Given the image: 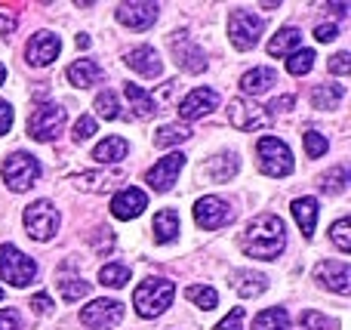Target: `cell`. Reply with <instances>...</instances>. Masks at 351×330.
<instances>
[{
	"label": "cell",
	"mask_w": 351,
	"mask_h": 330,
	"mask_svg": "<svg viewBox=\"0 0 351 330\" xmlns=\"http://www.w3.org/2000/svg\"><path fill=\"white\" fill-rule=\"evenodd\" d=\"M241 247L247 257L256 259H278L287 247L284 220L274 213H262L241 232Z\"/></svg>",
	"instance_id": "obj_1"
},
{
	"label": "cell",
	"mask_w": 351,
	"mask_h": 330,
	"mask_svg": "<svg viewBox=\"0 0 351 330\" xmlns=\"http://www.w3.org/2000/svg\"><path fill=\"white\" fill-rule=\"evenodd\" d=\"M176 296V284L167 281V278H148L136 287L133 294V306L142 318H158V315L167 312V306Z\"/></svg>",
	"instance_id": "obj_2"
},
{
	"label": "cell",
	"mask_w": 351,
	"mask_h": 330,
	"mask_svg": "<svg viewBox=\"0 0 351 330\" xmlns=\"http://www.w3.org/2000/svg\"><path fill=\"white\" fill-rule=\"evenodd\" d=\"M256 158H259V170L265 176L284 179L293 173V152L278 136H262L259 145H256Z\"/></svg>",
	"instance_id": "obj_3"
},
{
	"label": "cell",
	"mask_w": 351,
	"mask_h": 330,
	"mask_svg": "<svg viewBox=\"0 0 351 330\" xmlns=\"http://www.w3.org/2000/svg\"><path fill=\"white\" fill-rule=\"evenodd\" d=\"M37 275V263L31 257H25L19 247L0 244V278L10 281L12 287H28Z\"/></svg>",
	"instance_id": "obj_4"
},
{
	"label": "cell",
	"mask_w": 351,
	"mask_h": 330,
	"mask_svg": "<svg viewBox=\"0 0 351 330\" xmlns=\"http://www.w3.org/2000/svg\"><path fill=\"white\" fill-rule=\"evenodd\" d=\"M0 173H3V182L10 185L12 191H28L31 185L37 182V176H40V164H37L34 154L16 152V154H10V158L3 161Z\"/></svg>",
	"instance_id": "obj_5"
},
{
	"label": "cell",
	"mask_w": 351,
	"mask_h": 330,
	"mask_svg": "<svg viewBox=\"0 0 351 330\" xmlns=\"http://www.w3.org/2000/svg\"><path fill=\"white\" fill-rule=\"evenodd\" d=\"M265 22L259 16H253V10H231L228 16V37L234 43V49H253L259 43Z\"/></svg>",
	"instance_id": "obj_6"
},
{
	"label": "cell",
	"mask_w": 351,
	"mask_h": 330,
	"mask_svg": "<svg viewBox=\"0 0 351 330\" xmlns=\"http://www.w3.org/2000/svg\"><path fill=\"white\" fill-rule=\"evenodd\" d=\"M65 127V108L62 105H37L28 117V136L37 142H49L59 136V130Z\"/></svg>",
	"instance_id": "obj_7"
},
{
	"label": "cell",
	"mask_w": 351,
	"mask_h": 330,
	"mask_svg": "<svg viewBox=\"0 0 351 330\" xmlns=\"http://www.w3.org/2000/svg\"><path fill=\"white\" fill-rule=\"evenodd\" d=\"M25 228L34 241H49L59 228V210L53 207L49 201H34L25 207Z\"/></svg>",
	"instance_id": "obj_8"
},
{
	"label": "cell",
	"mask_w": 351,
	"mask_h": 330,
	"mask_svg": "<svg viewBox=\"0 0 351 330\" xmlns=\"http://www.w3.org/2000/svg\"><path fill=\"white\" fill-rule=\"evenodd\" d=\"M228 121H231V127L243 130V133H253V130H265L268 123H271V117H268L256 102H250V99H231Z\"/></svg>",
	"instance_id": "obj_9"
},
{
	"label": "cell",
	"mask_w": 351,
	"mask_h": 330,
	"mask_svg": "<svg viewBox=\"0 0 351 330\" xmlns=\"http://www.w3.org/2000/svg\"><path fill=\"white\" fill-rule=\"evenodd\" d=\"M231 216L234 213L228 210V204H225L222 198H216V195H206V198H200V201L194 204V222H197L200 228H206V232H216V228L228 226Z\"/></svg>",
	"instance_id": "obj_10"
},
{
	"label": "cell",
	"mask_w": 351,
	"mask_h": 330,
	"mask_svg": "<svg viewBox=\"0 0 351 330\" xmlns=\"http://www.w3.org/2000/svg\"><path fill=\"white\" fill-rule=\"evenodd\" d=\"M170 49H173V56H176V65L182 68V71H188V74H200L206 68V59H204V49L197 47V43L191 40V37L185 34V31H179V34H173L170 37Z\"/></svg>",
	"instance_id": "obj_11"
},
{
	"label": "cell",
	"mask_w": 351,
	"mask_h": 330,
	"mask_svg": "<svg viewBox=\"0 0 351 330\" xmlns=\"http://www.w3.org/2000/svg\"><path fill=\"white\" fill-rule=\"evenodd\" d=\"M123 318V303L117 300H96L80 309V325L86 327H114Z\"/></svg>",
	"instance_id": "obj_12"
},
{
	"label": "cell",
	"mask_w": 351,
	"mask_h": 330,
	"mask_svg": "<svg viewBox=\"0 0 351 330\" xmlns=\"http://www.w3.org/2000/svg\"><path fill=\"white\" fill-rule=\"evenodd\" d=\"M182 167H185V154L173 152V154H167V158H160L158 164L145 173V179H148V185H152L154 191H170Z\"/></svg>",
	"instance_id": "obj_13"
},
{
	"label": "cell",
	"mask_w": 351,
	"mask_h": 330,
	"mask_svg": "<svg viewBox=\"0 0 351 330\" xmlns=\"http://www.w3.org/2000/svg\"><path fill=\"white\" fill-rule=\"evenodd\" d=\"M59 49H62L59 34H53V31H40V34H34L28 40V47H25V56H28V65L43 68V65H49V62L59 56Z\"/></svg>",
	"instance_id": "obj_14"
},
{
	"label": "cell",
	"mask_w": 351,
	"mask_h": 330,
	"mask_svg": "<svg viewBox=\"0 0 351 330\" xmlns=\"http://www.w3.org/2000/svg\"><path fill=\"white\" fill-rule=\"evenodd\" d=\"M315 278H317V281H321L327 290H333V294H342V296H346L348 290H351V269H348V263H339V259H327V263H317Z\"/></svg>",
	"instance_id": "obj_15"
},
{
	"label": "cell",
	"mask_w": 351,
	"mask_h": 330,
	"mask_svg": "<svg viewBox=\"0 0 351 330\" xmlns=\"http://www.w3.org/2000/svg\"><path fill=\"white\" fill-rule=\"evenodd\" d=\"M158 12H160L158 3H121L117 6V22L133 31H145L158 22Z\"/></svg>",
	"instance_id": "obj_16"
},
{
	"label": "cell",
	"mask_w": 351,
	"mask_h": 330,
	"mask_svg": "<svg viewBox=\"0 0 351 330\" xmlns=\"http://www.w3.org/2000/svg\"><path fill=\"white\" fill-rule=\"evenodd\" d=\"M216 105H219V93L210 90V86H197V90H191L179 102V115L185 117V121H194V117L210 115Z\"/></svg>",
	"instance_id": "obj_17"
},
{
	"label": "cell",
	"mask_w": 351,
	"mask_h": 330,
	"mask_svg": "<svg viewBox=\"0 0 351 330\" xmlns=\"http://www.w3.org/2000/svg\"><path fill=\"white\" fill-rule=\"evenodd\" d=\"M145 207H148V195L142 189H133V185L121 189L111 198V213H114L117 220H136Z\"/></svg>",
	"instance_id": "obj_18"
},
{
	"label": "cell",
	"mask_w": 351,
	"mask_h": 330,
	"mask_svg": "<svg viewBox=\"0 0 351 330\" xmlns=\"http://www.w3.org/2000/svg\"><path fill=\"white\" fill-rule=\"evenodd\" d=\"M127 65L133 68V71H139L142 78H160V71H164V65H160V56L154 47H136L127 53Z\"/></svg>",
	"instance_id": "obj_19"
},
{
	"label": "cell",
	"mask_w": 351,
	"mask_h": 330,
	"mask_svg": "<svg viewBox=\"0 0 351 330\" xmlns=\"http://www.w3.org/2000/svg\"><path fill=\"white\" fill-rule=\"evenodd\" d=\"M68 80H71L74 86H93L102 80V65H99L96 59H77L68 65Z\"/></svg>",
	"instance_id": "obj_20"
},
{
	"label": "cell",
	"mask_w": 351,
	"mask_h": 330,
	"mask_svg": "<svg viewBox=\"0 0 351 330\" xmlns=\"http://www.w3.org/2000/svg\"><path fill=\"white\" fill-rule=\"evenodd\" d=\"M123 93H127L130 99V108H133L136 117H154L160 111L158 99L152 96V93H145L139 84H123Z\"/></svg>",
	"instance_id": "obj_21"
},
{
	"label": "cell",
	"mask_w": 351,
	"mask_h": 330,
	"mask_svg": "<svg viewBox=\"0 0 351 330\" xmlns=\"http://www.w3.org/2000/svg\"><path fill=\"white\" fill-rule=\"evenodd\" d=\"M237 167H241L237 154L225 152V154H216V158L206 161V164H204V173L213 179V182H228V179L237 173Z\"/></svg>",
	"instance_id": "obj_22"
},
{
	"label": "cell",
	"mask_w": 351,
	"mask_h": 330,
	"mask_svg": "<svg viewBox=\"0 0 351 330\" xmlns=\"http://www.w3.org/2000/svg\"><path fill=\"white\" fill-rule=\"evenodd\" d=\"M130 152L127 139L123 136H108L105 142H99L96 148H93V161L96 164H117V161H123Z\"/></svg>",
	"instance_id": "obj_23"
},
{
	"label": "cell",
	"mask_w": 351,
	"mask_h": 330,
	"mask_svg": "<svg viewBox=\"0 0 351 330\" xmlns=\"http://www.w3.org/2000/svg\"><path fill=\"white\" fill-rule=\"evenodd\" d=\"M231 287H234L237 294L243 296V300H250V296H259V294H265V287H268V278H265V275H259V272L241 269V272H234V281H231Z\"/></svg>",
	"instance_id": "obj_24"
},
{
	"label": "cell",
	"mask_w": 351,
	"mask_h": 330,
	"mask_svg": "<svg viewBox=\"0 0 351 330\" xmlns=\"http://www.w3.org/2000/svg\"><path fill=\"white\" fill-rule=\"evenodd\" d=\"M271 84H278V71L274 68H253V71H247L241 78V90L250 93V96H259V93H265Z\"/></svg>",
	"instance_id": "obj_25"
},
{
	"label": "cell",
	"mask_w": 351,
	"mask_h": 330,
	"mask_svg": "<svg viewBox=\"0 0 351 330\" xmlns=\"http://www.w3.org/2000/svg\"><path fill=\"white\" fill-rule=\"evenodd\" d=\"M317 198H296L293 201V216H296L299 228H302L305 238H311L315 235V222H317Z\"/></svg>",
	"instance_id": "obj_26"
},
{
	"label": "cell",
	"mask_w": 351,
	"mask_h": 330,
	"mask_svg": "<svg viewBox=\"0 0 351 330\" xmlns=\"http://www.w3.org/2000/svg\"><path fill=\"white\" fill-rule=\"evenodd\" d=\"M342 96H346V86L342 84H317L311 90V105L321 111H333V108H339Z\"/></svg>",
	"instance_id": "obj_27"
},
{
	"label": "cell",
	"mask_w": 351,
	"mask_h": 330,
	"mask_svg": "<svg viewBox=\"0 0 351 330\" xmlns=\"http://www.w3.org/2000/svg\"><path fill=\"white\" fill-rule=\"evenodd\" d=\"M152 232H154V241H158V244H170L176 235H179V213L170 207L160 210L152 222Z\"/></svg>",
	"instance_id": "obj_28"
},
{
	"label": "cell",
	"mask_w": 351,
	"mask_h": 330,
	"mask_svg": "<svg viewBox=\"0 0 351 330\" xmlns=\"http://www.w3.org/2000/svg\"><path fill=\"white\" fill-rule=\"evenodd\" d=\"M299 47H302V31L296 28H284L268 40V53L271 56H293Z\"/></svg>",
	"instance_id": "obj_29"
},
{
	"label": "cell",
	"mask_w": 351,
	"mask_h": 330,
	"mask_svg": "<svg viewBox=\"0 0 351 330\" xmlns=\"http://www.w3.org/2000/svg\"><path fill=\"white\" fill-rule=\"evenodd\" d=\"M121 179V173H80L74 182H77V189L80 191H108L111 185Z\"/></svg>",
	"instance_id": "obj_30"
},
{
	"label": "cell",
	"mask_w": 351,
	"mask_h": 330,
	"mask_svg": "<svg viewBox=\"0 0 351 330\" xmlns=\"http://www.w3.org/2000/svg\"><path fill=\"white\" fill-rule=\"evenodd\" d=\"M56 287H59V294H62V300L65 303H77L80 296L90 294V284H86L84 278H77V275H59L56 278Z\"/></svg>",
	"instance_id": "obj_31"
},
{
	"label": "cell",
	"mask_w": 351,
	"mask_h": 330,
	"mask_svg": "<svg viewBox=\"0 0 351 330\" xmlns=\"http://www.w3.org/2000/svg\"><path fill=\"white\" fill-rule=\"evenodd\" d=\"M185 300L194 303L197 309H204V312H213V309L219 306V294L213 287H206V284H191V287H185Z\"/></svg>",
	"instance_id": "obj_32"
},
{
	"label": "cell",
	"mask_w": 351,
	"mask_h": 330,
	"mask_svg": "<svg viewBox=\"0 0 351 330\" xmlns=\"http://www.w3.org/2000/svg\"><path fill=\"white\" fill-rule=\"evenodd\" d=\"M191 139V130L185 127V123H167V127L158 130V136H154V145L158 148H167V145H179V142Z\"/></svg>",
	"instance_id": "obj_33"
},
{
	"label": "cell",
	"mask_w": 351,
	"mask_h": 330,
	"mask_svg": "<svg viewBox=\"0 0 351 330\" xmlns=\"http://www.w3.org/2000/svg\"><path fill=\"white\" fill-rule=\"evenodd\" d=\"M253 330H287V309L274 306V309L259 312L253 321Z\"/></svg>",
	"instance_id": "obj_34"
},
{
	"label": "cell",
	"mask_w": 351,
	"mask_h": 330,
	"mask_svg": "<svg viewBox=\"0 0 351 330\" xmlns=\"http://www.w3.org/2000/svg\"><path fill=\"white\" fill-rule=\"evenodd\" d=\"M127 281H130V269L123 263H108L99 269V284H105V287H123Z\"/></svg>",
	"instance_id": "obj_35"
},
{
	"label": "cell",
	"mask_w": 351,
	"mask_h": 330,
	"mask_svg": "<svg viewBox=\"0 0 351 330\" xmlns=\"http://www.w3.org/2000/svg\"><path fill=\"white\" fill-rule=\"evenodd\" d=\"M311 68H315V49H296V53L287 59V71L296 74V78L308 74Z\"/></svg>",
	"instance_id": "obj_36"
},
{
	"label": "cell",
	"mask_w": 351,
	"mask_h": 330,
	"mask_svg": "<svg viewBox=\"0 0 351 330\" xmlns=\"http://www.w3.org/2000/svg\"><path fill=\"white\" fill-rule=\"evenodd\" d=\"M346 182H348V167L346 164H339V167H333V170L324 176V182H321V189L327 191V195H339L342 189H346Z\"/></svg>",
	"instance_id": "obj_37"
},
{
	"label": "cell",
	"mask_w": 351,
	"mask_h": 330,
	"mask_svg": "<svg viewBox=\"0 0 351 330\" xmlns=\"http://www.w3.org/2000/svg\"><path fill=\"white\" fill-rule=\"evenodd\" d=\"M96 111H99V117H105V121H114L117 115H121V105H117V96L111 90H105V93H99L96 96Z\"/></svg>",
	"instance_id": "obj_38"
},
{
	"label": "cell",
	"mask_w": 351,
	"mask_h": 330,
	"mask_svg": "<svg viewBox=\"0 0 351 330\" xmlns=\"http://www.w3.org/2000/svg\"><path fill=\"white\" fill-rule=\"evenodd\" d=\"M299 330H339V325L330 318H324L321 312H302V318H299Z\"/></svg>",
	"instance_id": "obj_39"
},
{
	"label": "cell",
	"mask_w": 351,
	"mask_h": 330,
	"mask_svg": "<svg viewBox=\"0 0 351 330\" xmlns=\"http://www.w3.org/2000/svg\"><path fill=\"white\" fill-rule=\"evenodd\" d=\"M330 238H333V244L339 247L342 253H348V250H351V232H348V220L333 222V228H330Z\"/></svg>",
	"instance_id": "obj_40"
},
{
	"label": "cell",
	"mask_w": 351,
	"mask_h": 330,
	"mask_svg": "<svg viewBox=\"0 0 351 330\" xmlns=\"http://www.w3.org/2000/svg\"><path fill=\"white\" fill-rule=\"evenodd\" d=\"M324 152H327V136H321L317 130L305 133V154H308V158H321Z\"/></svg>",
	"instance_id": "obj_41"
},
{
	"label": "cell",
	"mask_w": 351,
	"mask_h": 330,
	"mask_svg": "<svg viewBox=\"0 0 351 330\" xmlns=\"http://www.w3.org/2000/svg\"><path fill=\"white\" fill-rule=\"evenodd\" d=\"M93 133H96V121L93 117H77V123H74V142H86V139H93Z\"/></svg>",
	"instance_id": "obj_42"
},
{
	"label": "cell",
	"mask_w": 351,
	"mask_h": 330,
	"mask_svg": "<svg viewBox=\"0 0 351 330\" xmlns=\"http://www.w3.org/2000/svg\"><path fill=\"white\" fill-rule=\"evenodd\" d=\"M243 318H247V312L237 306V309H231V315H225V318L219 321L216 330H241L243 327Z\"/></svg>",
	"instance_id": "obj_43"
},
{
	"label": "cell",
	"mask_w": 351,
	"mask_h": 330,
	"mask_svg": "<svg viewBox=\"0 0 351 330\" xmlns=\"http://www.w3.org/2000/svg\"><path fill=\"white\" fill-rule=\"evenodd\" d=\"M0 330H22L16 309H0Z\"/></svg>",
	"instance_id": "obj_44"
},
{
	"label": "cell",
	"mask_w": 351,
	"mask_h": 330,
	"mask_svg": "<svg viewBox=\"0 0 351 330\" xmlns=\"http://www.w3.org/2000/svg\"><path fill=\"white\" fill-rule=\"evenodd\" d=\"M330 71L333 74H348L351 71V56L348 53H336L333 59H330Z\"/></svg>",
	"instance_id": "obj_45"
},
{
	"label": "cell",
	"mask_w": 351,
	"mask_h": 330,
	"mask_svg": "<svg viewBox=\"0 0 351 330\" xmlns=\"http://www.w3.org/2000/svg\"><path fill=\"white\" fill-rule=\"evenodd\" d=\"M10 127H12V105L0 99V136L10 133Z\"/></svg>",
	"instance_id": "obj_46"
},
{
	"label": "cell",
	"mask_w": 351,
	"mask_h": 330,
	"mask_svg": "<svg viewBox=\"0 0 351 330\" xmlns=\"http://www.w3.org/2000/svg\"><path fill=\"white\" fill-rule=\"evenodd\" d=\"M315 37L321 43H330V40H336V37H339V28H336V25H317L315 28Z\"/></svg>",
	"instance_id": "obj_47"
},
{
	"label": "cell",
	"mask_w": 351,
	"mask_h": 330,
	"mask_svg": "<svg viewBox=\"0 0 351 330\" xmlns=\"http://www.w3.org/2000/svg\"><path fill=\"white\" fill-rule=\"evenodd\" d=\"M31 306H34V312H40V315L53 312V300H49L47 294H34V296H31Z\"/></svg>",
	"instance_id": "obj_48"
},
{
	"label": "cell",
	"mask_w": 351,
	"mask_h": 330,
	"mask_svg": "<svg viewBox=\"0 0 351 330\" xmlns=\"http://www.w3.org/2000/svg\"><path fill=\"white\" fill-rule=\"evenodd\" d=\"M293 102H296L293 96H280V99H274V102L268 105V108H271V115H278V111H290V105H293ZM271 115H268V117H271Z\"/></svg>",
	"instance_id": "obj_49"
},
{
	"label": "cell",
	"mask_w": 351,
	"mask_h": 330,
	"mask_svg": "<svg viewBox=\"0 0 351 330\" xmlns=\"http://www.w3.org/2000/svg\"><path fill=\"white\" fill-rule=\"evenodd\" d=\"M0 31H3V34H12V31H16V19L0 16Z\"/></svg>",
	"instance_id": "obj_50"
},
{
	"label": "cell",
	"mask_w": 351,
	"mask_h": 330,
	"mask_svg": "<svg viewBox=\"0 0 351 330\" xmlns=\"http://www.w3.org/2000/svg\"><path fill=\"white\" fill-rule=\"evenodd\" d=\"M327 10L333 12V16H346V12H348V3H330Z\"/></svg>",
	"instance_id": "obj_51"
},
{
	"label": "cell",
	"mask_w": 351,
	"mask_h": 330,
	"mask_svg": "<svg viewBox=\"0 0 351 330\" xmlns=\"http://www.w3.org/2000/svg\"><path fill=\"white\" fill-rule=\"evenodd\" d=\"M77 47L86 49V47H90V37H86V34H77Z\"/></svg>",
	"instance_id": "obj_52"
},
{
	"label": "cell",
	"mask_w": 351,
	"mask_h": 330,
	"mask_svg": "<svg viewBox=\"0 0 351 330\" xmlns=\"http://www.w3.org/2000/svg\"><path fill=\"white\" fill-rule=\"evenodd\" d=\"M3 78H6V68H3V62H0V84H3Z\"/></svg>",
	"instance_id": "obj_53"
},
{
	"label": "cell",
	"mask_w": 351,
	"mask_h": 330,
	"mask_svg": "<svg viewBox=\"0 0 351 330\" xmlns=\"http://www.w3.org/2000/svg\"><path fill=\"white\" fill-rule=\"evenodd\" d=\"M0 300H3V290H0Z\"/></svg>",
	"instance_id": "obj_54"
}]
</instances>
